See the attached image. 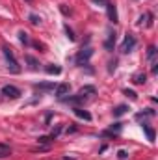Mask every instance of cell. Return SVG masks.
Returning <instances> with one entry per match:
<instances>
[{
    "label": "cell",
    "mask_w": 158,
    "mask_h": 160,
    "mask_svg": "<svg viewBox=\"0 0 158 160\" xmlns=\"http://www.w3.org/2000/svg\"><path fill=\"white\" fill-rule=\"evenodd\" d=\"M132 82H134L136 86H141V84L147 82V75H145V73H136V75L132 77Z\"/></svg>",
    "instance_id": "12"
},
{
    "label": "cell",
    "mask_w": 158,
    "mask_h": 160,
    "mask_svg": "<svg viewBox=\"0 0 158 160\" xmlns=\"http://www.w3.org/2000/svg\"><path fill=\"white\" fill-rule=\"evenodd\" d=\"M97 93V89H95V86H84V88H80L78 95H82L84 99L87 97V95H95Z\"/></svg>",
    "instance_id": "9"
},
{
    "label": "cell",
    "mask_w": 158,
    "mask_h": 160,
    "mask_svg": "<svg viewBox=\"0 0 158 160\" xmlns=\"http://www.w3.org/2000/svg\"><path fill=\"white\" fill-rule=\"evenodd\" d=\"M28 21H30V22H32L34 26H39V24H41V17H39V15H36V13H30Z\"/></svg>",
    "instance_id": "20"
},
{
    "label": "cell",
    "mask_w": 158,
    "mask_h": 160,
    "mask_svg": "<svg viewBox=\"0 0 158 160\" xmlns=\"http://www.w3.org/2000/svg\"><path fill=\"white\" fill-rule=\"evenodd\" d=\"M116 67H117V62L114 60V62H110V67H108V73H114L116 71Z\"/></svg>",
    "instance_id": "28"
},
{
    "label": "cell",
    "mask_w": 158,
    "mask_h": 160,
    "mask_svg": "<svg viewBox=\"0 0 158 160\" xmlns=\"http://www.w3.org/2000/svg\"><path fill=\"white\" fill-rule=\"evenodd\" d=\"M60 9H62V13H63V15H69V13H71V9H67V6H65V4H62V6H60Z\"/></svg>",
    "instance_id": "29"
},
{
    "label": "cell",
    "mask_w": 158,
    "mask_h": 160,
    "mask_svg": "<svg viewBox=\"0 0 158 160\" xmlns=\"http://www.w3.org/2000/svg\"><path fill=\"white\" fill-rule=\"evenodd\" d=\"M126 112H128V106H126V104H119V106L114 108V118H121V116H125Z\"/></svg>",
    "instance_id": "13"
},
{
    "label": "cell",
    "mask_w": 158,
    "mask_h": 160,
    "mask_svg": "<svg viewBox=\"0 0 158 160\" xmlns=\"http://www.w3.org/2000/svg\"><path fill=\"white\" fill-rule=\"evenodd\" d=\"M34 47H36V48H41V52H45V45H41V43H34Z\"/></svg>",
    "instance_id": "30"
},
{
    "label": "cell",
    "mask_w": 158,
    "mask_h": 160,
    "mask_svg": "<svg viewBox=\"0 0 158 160\" xmlns=\"http://www.w3.org/2000/svg\"><path fill=\"white\" fill-rule=\"evenodd\" d=\"M121 128H123V123H114V125H112V128H110V132L119 134V132H121Z\"/></svg>",
    "instance_id": "25"
},
{
    "label": "cell",
    "mask_w": 158,
    "mask_h": 160,
    "mask_svg": "<svg viewBox=\"0 0 158 160\" xmlns=\"http://www.w3.org/2000/svg\"><path fill=\"white\" fill-rule=\"evenodd\" d=\"M2 54H4V58H6V63H7V69L11 71V73H21V67H19V63H17V60H15V56H13V52L7 48V47H4L2 48Z\"/></svg>",
    "instance_id": "1"
},
{
    "label": "cell",
    "mask_w": 158,
    "mask_h": 160,
    "mask_svg": "<svg viewBox=\"0 0 158 160\" xmlns=\"http://www.w3.org/2000/svg\"><path fill=\"white\" fill-rule=\"evenodd\" d=\"M145 19H147V15H141V17L138 19V24H143V21H145Z\"/></svg>",
    "instance_id": "31"
},
{
    "label": "cell",
    "mask_w": 158,
    "mask_h": 160,
    "mask_svg": "<svg viewBox=\"0 0 158 160\" xmlns=\"http://www.w3.org/2000/svg\"><path fill=\"white\" fill-rule=\"evenodd\" d=\"M63 30H65V34H67L69 41H75V39H77V36H75V32H73V30L69 28V24H65V26H63Z\"/></svg>",
    "instance_id": "22"
},
{
    "label": "cell",
    "mask_w": 158,
    "mask_h": 160,
    "mask_svg": "<svg viewBox=\"0 0 158 160\" xmlns=\"http://www.w3.org/2000/svg\"><path fill=\"white\" fill-rule=\"evenodd\" d=\"M91 2H95V4H101V6H106V0H91Z\"/></svg>",
    "instance_id": "32"
},
{
    "label": "cell",
    "mask_w": 158,
    "mask_h": 160,
    "mask_svg": "<svg viewBox=\"0 0 158 160\" xmlns=\"http://www.w3.org/2000/svg\"><path fill=\"white\" fill-rule=\"evenodd\" d=\"M69 91H71V86L67 84V82H63V84H58L56 86V97H65V95H69Z\"/></svg>",
    "instance_id": "6"
},
{
    "label": "cell",
    "mask_w": 158,
    "mask_h": 160,
    "mask_svg": "<svg viewBox=\"0 0 158 160\" xmlns=\"http://www.w3.org/2000/svg\"><path fill=\"white\" fill-rule=\"evenodd\" d=\"M147 116H155V110H147V112H138L136 114V119H143Z\"/></svg>",
    "instance_id": "23"
},
{
    "label": "cell",
    "mask_w": 158,
    "mask_h": 160,
    "mask_svg": "<svg viewBox=\"0 0 158 160\" xmlns=\"http://www.w3.org/2000/svg\"><path fill=\"white\" fill-rule=\"evenodd\" d=\"M155 56H156V47L155 45H151L149 48H147V58H149V62L151 63H155L156 60H155Z\"/></svg>",
    "instance_id": "15"
},
{
    "label": "cell",
    "mask_w": 158,
    "mask_h": 160,
    "mask_svg": "<svg viewBox=\"0 0 158 160\" xmlns=\"http://www.w3.org/2000/svg\"><path fill=\"white\" fill-rule=\"evenodd\" d=\"M93 56V48L91 47H86V48H82L78 54H77V63L78 65H86L87 63V60Z\"/></svg>",
    "instance_id": "3"
},
{
    "label": "cell",
    "mask_w": 158,
    "mask_h": 160,
    "mask_svg": "<svg viewBox=\"0 0 158 160\" xmlns=\"http://www.w3.org/2000/svg\"><path fill=\"white\" fill-rule=\"evenodd\" d=\"M34 88L39 89V91H50V89H54V82H39Z\"/></svg>",
    "instance_id": "11"
},
{
    "label": "cell",
    "mask_w": 158,
    "mask_h": 160,
    "mask_svg": "<svg viewBox=\"0 0 158 160\" xmlns=\"http://www.w3.org/2000/svg\"><path fill=\"white\" fill-rule=\"evenodd\" d=\"M62 130H63V125L54 127V128H52V132H50V138H52V140H58V136L62 134Z\"/></svg>",
    "instance_id": "18"
},
{
    "label": "cell",
    "mask_w": 158,
    "mask_h": 160,
    "mask_svg": "<svg viewBox=\"0 0 158 160\" xmlns=\"http://www.w3.org/2000/svg\"><path fill=\"white\" fill-rule=\"evenodd\" d=\"M106 13H108V19H110V22H114V24H117L119 22V17H117V8H116V4L114 2H106Z\"/></svg>",
    "instance_id": "5"
},
{
    "label": "cell",
    "mask_w": 158,
    "mask_h": 160,
    "mask_svg": "<svg viewBox=\"0 0 158 160\" xmlns=\"http://www.w3.org/2000/svg\"><path fill=\"white\" fill-rule=\"evenodd\" d=\"M26 2H32V0H26Z\"/></svg>",
    "instance_id": "34"
},
{
    "label": "cell",
    "mask_w": 158,
    "mask_h": 160,
    "mask_svg": "<svg viewBox=\"0 0 158 160\" xmlns=\"http://www.w3.org/2000/svg\"><path fill=\"white\" fill-rule=\"evenodd\" d=\"M117 157L121 160H125L126 158V157H128V153H126V151H125V149H121V151H117Z\"/></svg>",
    "instance_id": "27"
},
{
    "label": "cell",
    "mask_w": 158,
    "mask_h": 160,
    "mask_svg": "<svg viewBox=\"0 0 158 160\" xmlns=\"http://www.w3.org/2000/svg\"><path fill=\"white\" fill-rule=\"evenodd\" d=\"M141 127H143V130H145V134H147V138H149V142H155V130H153V128H151L149 125H145V123H143Z\"/></svg>",
    "instance_id": "17"
},
{
    "label": "cell",
    "mask_w": 158,
    "mask_h": 160,
    "mask_svg": "<svg viewBox=\"0 0 158 160\" xmlns=\"http://www.w3.org/2000/svg\"><path fill=\"white\" fill-rule=\"evenodd\" d=\"M136 36L134 34H126L125 36V39H123V43H121V54H128V52H132L134 50V47H136Z\"/></svg>",
    "instance_id": "2"
},
{
    "label": "cell",
    "mask_w": 158,
    "mask_h": 160,
    "mask_svg": "<svg viewBox=\"0 0 158 160\" xmlns=\"http://www.w3.org/2000/svg\"><path fill=\"white\" fill-rule=\"evenodd\" d=\"M19 39H21V43H24V45H30V38H28V34L24 30L19 32Z\"/></svg>",
    "instance_id": "21"
},
{
    "label": "cell",
    "mask_w": 158,
    "mask_h": 160,
    "mask_svg": "<svg viewBox=\"0 0 158 160\" xmlns=\"http://www.w3.org/2000/svg\"><path fill=\"white\" fill-rule=\"evenodd\" d=\"M62 101L67 102V104H75V106H78V104H82L86 99H84L82 95H75V97H62Z\"/></svg>",
    "instance_id": "8"
},
{
    "label": "cell",
    "mask_w": 158,
    "mask_h": 160,
    "mask_svg": "<svg viewBox=\"0 0 158 160\" xmlns=\"http://www.w3.org/2000/svg\"><path fill=\"white\" fill-rule=\"evenodd\" d=\"M75 114L78 116L80 119H86V121H91V114L87 110H82L80 106H75Z\"/></svg>",
    "instance_id": "10"
},
{
    "label": "cell",
    "mask_w": 158,
    "mask_h": 160,
    "mask_svg": "<svg viewBox=\"0 0 158 160\" xmlns=\"http://www.w3.org/2000/svg\"><path fill=\"white\" fill-rule=\"evenodd\" d=\"M114 47H116V32L114 30H108V38L104 41V48L106 50H114Z\"/></svg>",
    "instance_id": "7"
},
{
    "label": "cell",
    "mask_w": 158,
    "mask_h": 160,
    "mask_svg": "<svg viewBox=\"0 0 158 160\" xmlns=\"http://www.w3.org/2000/svg\"><path fill=\"white\" fill-rule=\"evenodd\" d=\"M50 142H52L50 136H39V138H37V143H41V145H48Z\"/></svg>",
    "instance_id": "24"
},
{
    "label": "cell",
    "mask_w": 158,
    "mask_h": 160,
    "mask_svg": "<svg viewBox=\"0 0 158 160\" xmlns=\"http://www.w3.org/2000/svg\"><path fill=\"white\" fill-rule=\"evenodd\" d=\"M123 93H125L126 97H130L132 101H136V99H138V93H136V91H132V89H125Z\"/></svg>",
    "instance_id": "26"
},
{
    "label": "cell",
    "mask_w": 158,
    "mask_h": 160,
    "mask_svg": "<svg viewBox=\"0 0 158 160\" xmlns=\"http://www.w3.org/2000/svg\"><path fill=\"white\" fill-rule=\"evenodd\" d=\"M9 155H11V149H9L7 145L0 143V158H4V157H9Z\"/></svg>",
    "instance_id": "19"
},
{
    "label": "cell",
    "mask_w": 158,
    "mask_h": 160,
    "mask_svg": "<svg viewBox=\"0 0 158 160\" xmlns=\"http://www.w3.org/2000/svg\"><path fill=\"white\" fill-rule=\"evenodd\" d=\"M2 95L7 97V99H19L21 97V89L15 88V86H11V84H7V86L2 88Z\"/></svg>",
    "instance_id": "4"
},
{
    "label": "cell",
    "mask_w": 158,
    "mask_h": 160,
    "mask_svg": "<svg viewBox=\"0 0 158 160\" xmlns=\"http://www.w3.org/2000/svg\"><path fill=\"white\" fill-rule=\"evenodd\" d=\"M47 73H48V75H60V73H62V67L50 63V65H47Z\"/></svg>",
    "instance_id": "16"
},
{
    "label": "cell",
    "mask_w": 158,
    "mask_h": 160,
    "mask_svg": "<svg viewBox=\"0 0 158 160\" xmlns=\"http://www.w3.org/2000/svg\"><path fill=\"white\" fill-rule=\"evenodd\" d=\"M71 132H77V127H69L67 128V134H71Z\"/></svg>",
    "instance_id": "33"
},
{
    "label": "cell",
    "mask_w": 158,
    "mask_h": 160,
    "mask_svg": "<svg viewBox=\"0 0 158 160\" xmlns=\"http://www.w3.org/2000/svg\"><path fill=\"white\" fill-rule=\"evenodd\" d=\"M24 60H26V63H28V65H30V67H32L34 71H36V69H39V62H37V60H36L34 56L26 54V56H24Z\"/></svg>",
    "instance_id": "14"
}]
</instances>
